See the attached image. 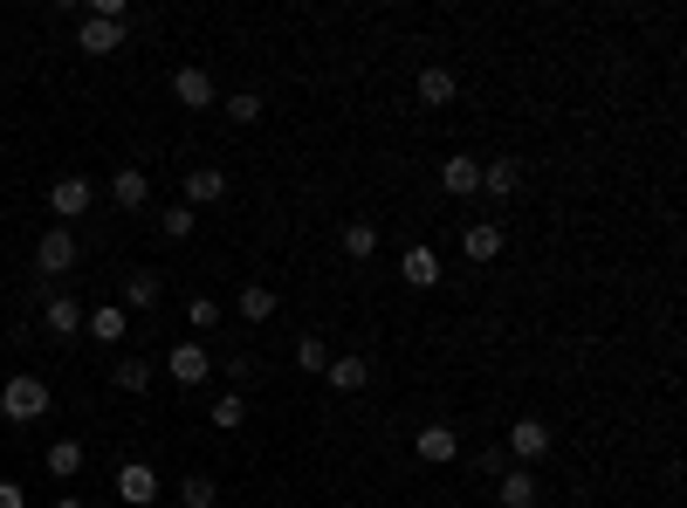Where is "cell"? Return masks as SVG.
I'll return each instance as SVG.
<instances>
[{"label": "cell", "instance_id": "cell-1", "mask_svg": "<svg viewBox=\"0 0 687 508\" xmlns=\"http://www.w3.org/2000/svg\"><path fill=\"white\" fill-rule=\"evenodd\" d=\"M48 405H56V392H48L35 371H14L8 385H0V413H8L14 426H35V419H48Z\"/></svg>", "mask_w": 687, "mask_h": 508}, {"label": "cell", "instance_id": "cell-2", "mask_svg": "<svg viewBox=\"0 0 687 508\" xmlns=\"http://www.w3.org/2000/svg\"><path fill=\"white\" fill-rule=\"evenodd\" d=\"M124 35H131V21H111V14H83L76 21V48H83V56H117Z\"/></svg>", "mask_w": 687, "mask_h": 508}, {"label": "cell", "instance_id": "cell-3", "mask_svg": "<svg viewBox=\"0 0 687 508\" xmlns=\"http://www.w3.org/2000/svg\"><path fill=\"white\" fill-rule=\"evenodd\" d=\"M502 453H508V467H537L550 453V426L543 419H516V426H508V440H502Z\"/></svg>", "mask_w": 687, "mask_h": 508}, {"label": "cell", "instance_id": "cell-4", "mask_svg": "<svg viewBox=\"0 0 687 508\" xmlns=\"http://www.w3.org/2000/svg\"><path fill=\"white\" fill-rule=\"evenodd\" d=\"M90 207H96V186L83 180V172H62V180L48 186V213L56 220H83Z\"/></svg>", "mask_w": 687, "mask_h": 508}, {"label": "cell", "instance_id": "cell-5", "mask_svg": "<svg viewBox=\"0 0 687 508\" xmlns=\"http://www.w3.org/2000/svg\"><path fill=\"white\" fill-rule=\"evenodd\" d=\"M76 254H83V247H76L69 227H42V241H35V275H69Z\"/></svg>", "mask_w": 687, "mask_h": 508}, {"label": "cell", "instance_id": "cell-6", "mask_svg": "<svg viewBox=\"0 0 687 508\" xmlns=\"http://www.w3.org/2000/svg\"><path fill=\"white\" fill-rule=\"evenodd\" d=\"M165 371H172V385H207L214 358H207V344H199V337H186V344L165 350Z\"/></svg>", "mask_w": 687, "mask_h": 508}, {"label": "cell", "instance_id": "cell-7", "mask_svg": "<svg viewBox=\"0 0 687 508\" xmlns=\"http://www.w3.org/2000/svg\"><path fill=\"white\" fill-rule=\"evenodd\" d=\"M172 96H180L186 111H214L220 104V90H214V76L199 69V62H186V69H172Z\"/></svg>", "mask_w": 687, "mask_h": 508}, {"label": "cell", "instance_id": "cell-8", "mask_svg": "<svg viewBox=\"0 0 687 508\" xmlns=\"http://www.w3.org/2000/svg\"><path fill=\"white\" fill-rule=\"evenodd\" d=\"M111 207H124V213H145V207H151V172H145V165H117Z\"/></svg>", "mask_w": 687, "mask_h": 508}, {"label": "cell", "instance_id": "cell-9", "mask_svg": "<svg viewBox=\"0 0 687 508\" xmlns=\"http://www.w3.org/2000/svg\"><path fill=\"white\" fill-rule=\"evenodd\" d=\"M42 330H48L56 344L83 337V302H76V296H48V302H42Z\"/></svg>", "mask_w": 687, "mask_h": 508}, {"label": "cell", "instance_id": "cell-10", "mask_svg": "<svg viewBox=\"0 0 687 508\" xmlns=\"http://www.w3.org/2000/svg\"><path fill=\"white\" fill-rule=\"evenodd\" d=\"M413 453H420L426 467H447L454 453H461V434H454V426H440V419H434V426H420V434H413Z\"/></svg>", "mask_w": 687, "mask_h": 508}, {"label": "cell", "instance_id": "cell-11", "mask_svg": "<svg viewBox=\"0 0 687 508\" xmlns=\"http://www.w3.org/2000/svg\"><path fill=\"white\" fill-rule=\"evenodd\" d=\"M165 488H159V474H151L145 461H124L117 467V501H131V508H145V501H159Z\"/></svg>", "mask_w": 687, "mask_h": 508}, {"label": "cell", "instance_id": "cell-12", "mask_svg": "<svg viewBox=\"0 0 687 508\" xmlns=\"http://www.w3.org/2000/svg\"><path fill=\"white\" fill-rule=\"evenodd\" d=\"M399 282L405 289H440V254L434 247H405L399 254Z\"/></svg>", "mask_w": 687, "mask_h": 508}, {"label": "cell", "instance_id": "cell-13", "mask_svg": "<svg viewBox=\"0 0 687 508\" xmlns=\"http://www.w3.org/2000/svg\"><path fill=\"white\" fill-rule=\"evenodd\" d=\"M220 199H227V172L220 165H193L186 172V207L199 213V207H220Z\"/></svg>", "mask_w": 687, "mask_h": 508}, {"label": "cell", "instance_id": "cell-14", "mask_svg": "<svg viewBox=\"0 0 687 508\" xmlns=\"http://www.w3.org/2000/svg\"><path fill=\"white\" fill-rule=\"evenodd\" d=\"M461 254H468L474 268H489L495 254H502V227H495V220H468V227H461Z\"/></svg>", "mask_w": 687, "mask_h": 508}, {"label": "cell", "instance_id": "cell-15", "mask_svg": "<svg viewBox=\"0 0 687 508\" xmlns=\"http://www.w3.org/2000/svg\"><path fill=\"white\" fill-rule=\"evenodd\" d=\"M440 186H447L454 199H468V193H481V159H474V151H454V159L440 165Z\"/></svg>", "mask_w": 687, "mask_h": 508}, {"label": "cell", "instance_id": "cell-16", "mask_svg": "<svg viewBox=\"0 0 687 508\" xmlns=\"http://www.w3.org/2000/svg\"><path fill=\"white\" fill-rule=\"evenodd\" d=\"M365 378H371V358H358V350L323 365V385H330V392H365Z\"/></svg>", "mask_w": 687, "mask_h": 508}, {"label": "cell", "instance_id": "cell-17", "mask_svg": "<svg viewBox=\"0 0 687 508\" xmlns=\"http://www.w3.org/2000/svg\"><path fill=\"white\" fill-rule=\"evenodd\" d=\"M413 90H420V104H426V111H447V104H454V90H461V83H454V69H440V62H426Z\"/></svg>", "mask_w": 687, "mask_h": 508}, {"label": "cell", "instance_id": "cell-18", "mask_svg": "<svg viewBox=\"0 0 687 508\" xmlns=\"http://www.w3.org/2000/svg\"><path fill=\"white\" fill-rule=\"evenodd\" d=\"M159 302H165V275H151V268L124 275V310H159Z\"/></svg>", "mask_w": 687, "mask_h": 508}, {"label": "cell", "instance_id": "cell-19", "mask_svg": "<svg viewBox=\"0 0 687 508\" xmlns=\"http://www.w3.org/2000/svg\"><path fill=\"white\" fill-rule=\"evenodd\" d=\"M83 461H90L83 440H48V453H42V467L56 474V481H76V474H83Z\"/></svg>", "mask_w": 687, "mask_h": 508}, {"label": "cell", "instance_id": "cell-20", "mask_svg": "<svg viewBox=\"0 0 687 508\" xmlns=\"http://www.w3.org/2000/svg\"><path fill=\"white\" fill-rule=\"evenodd\" d=\"M516 186H523L516 159H489V165H481V193H489V199H516Z\"/></svg>", "mask_w": 687, "mask_h": 508}, {"label": "cell", "instance_id": "cell-21", "mask_svg": "<svg viewBox=\"0 0 687 508\" xmlns=\"http://www.w3.org/2000/svg\"><path fill=\"white\" fill-rule=\"evenodd\" d=\"M495 481H502V488H495L502 508H537V474H529V467H502Z\"/></svg>", "mask_w": 687, "mask_h": 508}, {"label": "cell", "instance_id": "cell-22", "mask_svg": "<svg viewBox=\"0 0 687 508\" xmlns=\"http://www.w3.org/2000/svg\"><path fill=\"white\" fill-rule=\"evenodd\" d=\"M234 310H241V323H268L275 310H283V302H275V289H268V282H241Z\"/></svg>", "mask_w": 687, "mask_h": 508}, {"label": "cell", "instance_id": "cell-23", "mask_svg": "<svg viewBox=\"0 0 687 508\" xmlns=\"http://www.w3.org/2000/svg\"><path fill=\"white\" fill-rule=\"evenodd\" d=\"M83 330L96 344H124V310L117 302H96V310H83Z\"/></svg>", "mask_w": 687, "mask_h": 508}, {"label": "cell", "instance_id": "cell-24", "mask_svg": "<svg viewBox=\"0 0 687 508\" xmlns=\"http://www.w3.org/2000/svg\"><path fill=\"white\" fill-rule=\"evenodd\" d=\"M344 254H351V262H371V254H378V220H344Z\"/></svg>", "mask_w": 687, "mask_h": 508}, {"label": "cell", "instance_id": "cell-25", "mask_svg": "<svg viewBox=\"0 0 687 508\" xmlns=\"http://www.w3.org/2000/svg\"><path fill=\"white\" fill-rule=\"evenodd\" d=\"M193 227H199V213L186 207V199H172V207L159 213V234H165V241H193Z\"/></svg>", "mask_w": 687, "mask_h": 508}, {"label": "cell", "instance_id": "cell-26", "mask_svg": "<svg viewBox=\"0 0 687 508\" xmlns=\"http://www.w3.org/2000/svg\"><path fill=\"white\" fill-rule=\"evenodd\" d=\"M111 385H117V392H151V358H117Z\"/></svg>", "mask_w": 687, "mask_h": 508}, {"label": "cell", "instance_id": "cell-27", "mask_svg": "<svg viewBox=\"0 0 687 508\" xmlns=\"http://www.w3.org/2000/svg\"><path fill=\"white\" fill-rule=\"evenodd\" d=\"M207 419H214V426H220V434H234V426H241V419H248V399H241V392H220V399H214V405H207Z\"/></svg>", "mask_w": 687, "mask_h": 508}, {"label": "cell", "instance_id": "cell-28", "mask_svg": "<svg viewBox=\"0 0 687 508\" xmlns=\"http://www.w3.org/2000/svg\"><path fill=\"white\" fill-rule=\"evenodd\" d=\"M220 111H227V124H262V96L234 90V96H220Z\"/></svg>", "mask_w": 687, "mask_h": 508}, {"label": "cell", "instance_id": "cell-29", "mask_svg": "<svg viewBox=\"0 0 687 508\" xmlns=\"http://www.w3.org/2000/svg\"><path fill=\"white\" fill-rule=\"evenodd\" d=\"M296 365H302V371H323V365H330L323 330H302V337H296Z\"/></svg>", "mask_w": 687, "mask_h": 508}, {"label": "cell", "instance_id": "cell-30", "mask_svg": "<svg viewBox=\"0 0 687 508\" xmlns=\"http://www.w3.org/2000/svg\"><path fill=\"white\" fill-rule=\"evenodd\" d=\"M214 501H220V488H214L207 474H186L180 481V508H214Z\"/></svg>", "mask_w": 687, "mask_h": 508}, {"label": "cell", "instance_id": "cell-31", "mask_svg": "<svg viewBox=\"0 0 687 508\" xmlns=\"http://www.w3.org/2000/svg\"><path fill=\"white\" fill-rule=\"evenodd\" d=\"M186 323H193V330H220V302H214V296H193V302H186Z\"/></svg>", "mask_w": 687, "mask_h": 508}, {"label": "cell", "instance_id": "cell-32", "mask_svg": "<svg viewBox=\"0 0 687 508\" xmlns=\"http://www.w3.org/2000/svg\"><path fill=\"white\" fill-rule=\"evenodd\" d=\"M0 508H28V495H21L14 481H0Z\"/></svg>", "mask_w": 687, "mask_h": 508}, {"label": "cell", "instance_id": "cell-33", "mask_svg": "<svg viewBox=\"0 0 687 508\" xmlns=\"http://www.w3.org/2000/svg\"><path fill=\"white\" fill-rule=\"evenodd\" d=\"M56 508H83V501H76V495H62V501H56Z\"/></svg>", "mask_w": 687, "mask_h": 508}, {"label": "cell", "instance_id": "cell-34", "mask_svg": "<svg viewBox=\"0 0 687 508\" xmlns=\"http://www.w3.org/2000/svg\"><path fill=\"white\" fill-rule=\"evenodd\" d=\"M0 151H8V131H0Z\"/></svg>", "mask_w": 687, "mask_h": 508}]
</instances>
